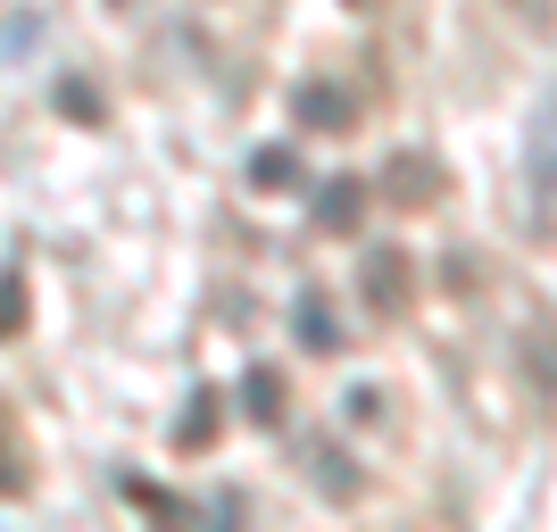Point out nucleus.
<instances>
[{"label":"nucleus","mask_w":557,"mask_h":532,"mask_svg":"<svg viewBox=\"0 0 557 532\" xmlns=\"http://www.w3.org/2000/svg\"><path fill=\"white\" fill-rule=\"evenodd\" d=\"M524 175H533V233H549V109H533V134H524Z\"/></svg>","instance_id":"obj_1"},{"label":"nucleus","mask_w":557,"mask_h":532,"mask_svg":"<svg viewBox=\"0 0 557 532\" xmlns=\"http://www.w3.org/2000/svg\"><path fill=\"white\" fill-rule=\"evenodd\" d=\"M367 300L374 308H399V300H408V258H399V250L367 258Z\"/></svg>","instance_id":"obj_2"},{"label":"nucleus","mask_w":557,"mask_h":532,"mask_svg":"<svg viewBox=\"0 0 557 532\" xmlns=\"http://www.w3.org/2000/svg\"><path fill=\"white\" fill-rule=\"evenodd\" d=\"M300 349H342V324L325 300H300Z\"/></svg>","instance_id":"obj_3"},{"label":"nucleus","mask_w":557,"mask_h":532,"mask_svg":"<svg viewBox=\"0 0 557 532\" xmlns=\"http://www.w3.org/2000/svg\"><path fill=\"white\" fill-rule=\"evenodd\" d=\"M325 225H358V184H333V200H317Z\"/></svg>","instance_id":"obj_4"},{"label":"nucleus","mask_w":557,"mask_h":532,"mask_svg":"<svg viewBox=\"0 0 557 532\" xmlns=\"http://www.w3.org/2000/svg\"><path fill=\"white\" fill-rule=\"evenodd\" d=\"M250 417H283V383L275 374H250Z\"/></svg>","instance_id":"obj_5"},{"label":"nucleus","mask_w":557,"mask_h":532,"mask_svg":"<svg viewBox=\"0 0 557 532\" xmlns=\"http://www.w3.org/2000/svg\"><path fill=\"white\" fill-rule=\"evenodd\" d=\"M349 9H374V0H349Z\"/></svg>","instance_id":"obj_6"}]
</instances>
